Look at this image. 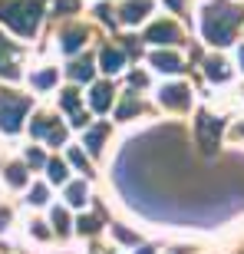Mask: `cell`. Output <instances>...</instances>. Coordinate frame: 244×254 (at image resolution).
Returning <instances> with one entry per match:
<instances>
[{"instance_id": "cell-1", "label": "cell", "mask_w": 244, "mask_h": 254, "mask_svg": "<svg viewBox=\"0 0 244 254\" xmlns=\"http://www.w3.org/2000/svg\"><path fill=\"white\" fill-rule=\"evenodd\" d=\"M238 20H241V10L225 3V0H218V3H211V7L205 10V37L211 40L215 47H225V43H231V37H235Z\"/></svg>"}, {"instance_id": "cell-2", "label": "cell", "mask_w": 244, "mask_h": 254, "mask_svg": "<svg viewBox=\"0 0 244 254\" xmlns=\"http://www.w3.org/2000/svg\"><path fill=\"white\" fill-rule=\"evenodd\" d=\"M40 13H43L40 0H0V20L10 30H17L20 37H33Z\"/></svg>"}, {"instance_id": "cell-3", "label": "cell", "mask_w": 244, "mask_h": 254, "mask_svg": "<svg viewBox=\"0 0 244 254\" xmlns=\"http://www.w3.org/2000/svg\"><path fill=\"white\" fill-rule=\"evenodd\" d=\"M30 113V99L27 96H0V129L3 132H17L23 126V116Z\"/></svg>"}, {"instance_id": "cell-4", "label": "cell", "mask_w": 244, "mask_h": 254, "mask_svg": "<svg viewBox=\"0 0 244 254\" xmlns=\"http://www.w3.org/2000/svg\"><path fill=\"white\" fill-rule=\"evenodd\" d=\"M198 142H201V149L205 152H215L218 145V135H221V119L215 116H198Z\"/></svg>"}, {"instance_id": "cell-5", "label": "cell", "mask_w": 244, "mask_h": 254, "mask_svg": "<svg viewBox=\"0 0 244 254\" xmlns=\"http://www.w3.org/2000/svg\"><path fill=\"white\" fill-rule=\"evenodd\" d=\"M162 106H169V109H188V103H191V93H188L185 86H165L159 93Z\"/></svg>"}, {"instance_id": "cell-6", "label": "cell", "mask_w": 244, "mask_h": 254, "mask_svg": "<svg viewBox=\"0 0 244 254\" xmlns=\"http://www.w3.org/2000/svg\"><path fill=\"white\" fill-rule=\"evenodd\" d=\"M0 76H7V79H17V76H20V69H17V50L10 47L3 37H0Z\"/></svg>"}, {"instance_id": "cell-7", "label": "cell", "mask_w": 244, "mask_h": 254, "mask_svg": "<svg viewBox=\"0 0 244 254\" xmlns=\"http://www.w3.org/2000/svg\"><path fill=\"white\" fill-rule=\"evenodd\" d=\"M145 40H152V43H179V27L175 23H152L149 33H145Z\"/></svg>"}, {"instance_id": "cell-8", "label": "cell", "mask_w": 244, "mask_h": 254, "mask_svg": "<svg viewBox=\"0 0 244 254\" xmlns=\"http://www.w3.org/2000/svg\"><path fill=\"white\" fill-rule=\"evenodd\" d=\"M33 135H47L53 145H63L66 142V129L57 126L53 119H37V123H33Z\"/></svg>"}, {"instance_id": "cell-9", "label": "cell", "mask_w": 244, "mask_h": 254, "mask_svg": "<svg viewBox=\"0 0 244 254\" xmlns=\"http://www.w3.org/2000/svg\"><path fill=\"white\" fill-rule=\"evenodd\" d=\"M60 40H63L60 47H63L66 53H76V50H79L86 40H89V33H86V27H66L63 33H60Z\"/></svg>"}, {"instance_id": "cell-10", "label": "cell", "mask_w": 244, "mask_h": 254, "mask_svg": "<svg viewBox=\"0 0 244 254\" xmlns=\"http://www.w3.org/2000/svg\"><path fill=\"white\" fill-rule=\"evenodd\" d=\"M89 103H93L96 113H106V109L113 106V86L109 83H96L93 93H89Z\"/></svg>"}, {"instance_id": "cell-11", "label": "cell", "mask_w": 244, "mask_h": 254, "mask_svg": "<svg viewBox=\"0 0 244 254\" xmlns=\"http://www.w3.org/2000/svg\"><path fill=\"white\" fill-rule=\"evenodd\" d=\"M149 0H129L125 7H122V23H139L145 13H149Z\"/></svg>"}, {"instance_id": "cell-12", "label": "cell", "mask_w": 244, "mask_h": 254, "mask_svg": "<svg viewBox=\"0 0 244 254\" xmlns=\"http://www.w3.org/2000/svg\"><path fill=\"white\" fill-rule=\"evenodd\" d=\"M99 63H103L106 73H119L122 63H125V53H122V50H116V47H106L103 53H99Z\"/></svg>"}, {"instance_id": "cell-13", "label": "cell", "mask_w": 244, "mask_h": 254, "mask_svg": "<svg viewBox=\"0 0 244 254\" xmlns=\"http://www.w3.org/2000/svg\"><path fill=\"white\" fill-rule=\"evenodd\" d=\"M205 73H208V79H218V83H225L228 76H231V69H228V63L221 57H211V60H205Z\"/></svg>"}, {"instance_id": "cell-14", "label": "cell", "mask_w": 244, "mask_h": 254, "mask_svg": "<svg viewBox=\"0 0 244 254\" xmlns=\"http://www.w3.org/2000/svg\"><path fill=\"white\" fill-rule=\"evenodd\" d=\"M152 66H155V69H162V73H179V69H182V60L175 57V53H155V57H152Z\"/></svg>"}, {"instance_id": "cell-15", "label": "cell", "mask_w": 244, "mask_h": 254, "mask_svg": "<svg viewBox=\"0 0 244 254\" xmlns=\"http://www.w3.org/2000/svg\"><path fill=\"white\" fill-rule=\"evenodd\" d=\"M69 76H73V79H79V83H83V79H89V76H93V60H89V57L73 60V63H69Z\"/></svg>"}, {"instance_id": "cell-16", "label": "cell", "mask_w": 244, "mask_h": 254, "mask_svg": "<svg viewBox=\"0 0 244 254\" xmlns=\"http://www.w3.org/2000/svg\"><path fill=\"white\" fill-rule=\"evenodd\" d=\"M103 139H106V126H96V129L86 132L83 145H89V152H99V149H103Z\"/></svg>"}, {"instance_id": "cell-17", "label": "cell", "mask_w": 244, "mask_h": 254, "mask_svg": "<svg viewBox=\"0 0 244 254\" xmlns=\"http://www.w3.org/2000/svg\"><path fill=\"white\" fill-rule=\"evenodd\" d=\"M66 201H69V205H86V182H73V185H69V189H66Z\"/></svg>"}, {"instance_id": "cell-18", "label": "cell", "mask_w": 244, "mask_h": 254, "mask_svg": "<svg viewBox=\"0 0 244 254\" xmlns=\"http://www.w3.org/2000/svg\"><path fill=\"white\" fill-rule=\"evenodd\" d=\"M30 83H33V89H50V86L57 83V69H43V73H37Z\"/></svg>"}, {"instance_id": "cell-19", "label": "cell", "mask_w": 244, "mask_h": 254, "mask_svg": "<svg viewBox=\"0 0 244 254\" xmlns=\"http://www.w3.org/2000/svg\"><path fill=\"white\" fill-rule=\"evenodd\" d=\"M7 182L10 185H27V169H23V165H7Z\"/></svg>"}, {"instance_id": "cell-20", "label": "cell", "mask_w": 244, "mask_h": 254, "mask_svg": "<svg viewBox=\"0 0 244 254\" xmlns=\"http://www.w3.org/2000/svg\"><path fill=\"white\" fill-rule=\"evenodd\" d=\"M47 172H50V182H66V165L60 159H50L47 162Z\"/></svg>"}, {"instance_id": "cell-21", "label": "cell", "mask_w": 244, "mask_h": 254, "mask_svg": "<svg viewBox=\"0 0 244 254\" xmlns=\"http://www.w3.org/2000/svg\"><path fill=\"white\" fill-rule=\"evenodd\" d=\"M135 113H142V106L135 103V99H125V103L119 106V113H116V116H119V119H129V116H135Z\"/></svg>"}, {"instance_id": "cell-22", "label": "cell", "mask_w": 244, "mask_h": 254, "mask_svg": "<svg viewBox=\"0 0 244 254\" xmlns=\"http://www.w3.org/2000/svg\"><path fill=\"white\" fill-rule=\"evenodd\" d=\"M53 225H57L60 235H66V231H69V215H66L63 208H57V211H53Z\"/></svg>"}, {"instance_id": "cell-23", "label": "cell", "mask_w": 244, "mask_h": 254, "mask_svg": "<svg viewBox=\"0 0 244 254\" xmlns=\"http://www.w3.org/2000/svg\"><path fill=\"white\" fill-rule=\"evenodd\" d=\"M60 103H63V109H69V113H76V106H79V93H76V89H66Z\"/></svg>"}, {"instance_id": "cell-24", "label": "cell", "mask_w": 244, "mask_h": 254, "mask_svg": "<svg viewBox=\"0 0 244 254\" xmlns=\"http://www.w3.org/2000/svg\"><path fill=\"white\" fill-rule=\"evenodd\" d=\"M30 205H47V189H43V185H33V191H30Z\"/></svg>"}, {"instance_id": "cell-25", "label": "cell", "mask_w": 244, "mask_h": 254, "mask_svg": "<svg viewBox=\"0 0 244 254\" xmlns=\"http://www.w3.org/2000/svg\"><path fill=\"white\" fill-rule=\"evenodd\" d=\"M76 225H79V231H83V235H93L96 228H99V221H96V218H79V221H76Z\"/></svg>"}, {"instance_id": "cell-26", "label": "cell", "mask_w": 244, "mask_h": 254, "mask_svg": "<svg viewBox=\"0 0 244 254\" xmlns=\"http://www.w3.org/2000/svg\"><path fill=\"white\" fill-rule=\"evenodd\" d=\"M69 162H73L76 169H83V172H89V165H86V155H83V152H79V149H73V152H69Z\"/></svg>"}, {"instance_id": "cell-27", "label": "cell", "mask_w": 244, "mask_h": 254, "mask_svg": "<svg viewBox=\"0 0 244 254\" xmlns=\"http://www.w3.org/2000/svg\"><path fill=\"white\" fill-rule=\"evenodd\" d=\"M27 162H30V165H47V159H43V152H40V149H30Z\"/></svg>"}, {"instance_id": "cell-28", "label": "cell", "mask_w": 244, "mask_h": 254, "mask_svg": "<svg viewBox=\"0 0 244 254\" xmlns=\"http://www.w3.org/2000/svg\"><path fill=\"white\" fill-rule=\"evenodd\" d=\"M96 13H99V17H103L106 23H116V17H113V10H109V7H99Z\"/></svg>"}, {"instance_id": "cell-29", "label": "cell", "mask_w": 244, "mask_h": 254, "mask_svg": "<svg viewBox=\"0 0 244 254\" xmlns=\"http://www.w3.org/2000/svg\"><path fill=\"white\" fill-rule=\"evenodd\" d=\"M129 83L135 86V89H142V86H145V76H142V73H132V76H129Z\"/></svg>"}, {"instance_id": "cell-30", "label": "cell", "mask_w": 244, "mask_h": 254, "mask_svg": "<svg viewBox=\"0 0 244 254\" xmlns=\"http://www.w3.org/2000/svg\"><path fill=\"white\" fill-rule=\"evenodd\" d=\"M57 10H76V0H57Z\"/></svg>"}, {"instance_id": "cell-31", "label": "cell", "mask_w": 244, "mask_h": 254, "mask_svg": "<svg viewBox=\"0 0 244 254\" xmlns=\"http://www.w3.org/2000/svg\"><path fill=\"white\" fill-rule=\"evenodd\" d=\"M7 221H10V211H7V208H0V231L7 228Z\"/></svg>"}, {"instance_id": "cell-32", "label": "cell", "mask_w": 244, "mask_h": 254, "mask_svg": "<svg viewBox=\"0 0 244 254\" xmlns=\"http://www.w3.org/2000/svg\"><path fill=\"white\" fill-rule=\"evenodd\" d=\"M113 228H116V225H113ZM116 235H119L122 241H132V235H129V231H125V228H116Z\"/></svg>"}, {"instance_id": "cell-33", "label": "cell", "mask_w": 244, "mask_h": 254, "mask_svg": "<svg viewBox=\"0 0 244 254\" xmlns=\"http://www.w3.org/2000/svg\"><path fill=\"white\" fill-rule=\"evenodd\" d=\"M169 7L172 10H182V0H169Z\"/></svg>"}, {"instance_id": "cell-34", "label": "cell", "mask_w": 244, "mask_h": 254, "mask_svg": "<svg viewBox=\"0 0 244 254\" xmlns=\"http://www.w3.org/2000/svg\"><path fill=\"white\" fill-rule=\"evenodd\" d=\"M238 60H241V69H244V47L238 50Z\"/></svg>"}, {"instance_id": "cell-35", "label": "cell", "mask_w": 244, "mask_h": 254, "mask_svg": "<svg viewBox=\"0 0 244 254\" xmlns=\"http://www.w3.org/2000/svg\"><path fill=\"white\" fill-rule=\"evenodd\" d=\"M139 254H152V251H149V248H142V251H139Z\"/></svg>"}]
</instances>
